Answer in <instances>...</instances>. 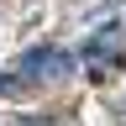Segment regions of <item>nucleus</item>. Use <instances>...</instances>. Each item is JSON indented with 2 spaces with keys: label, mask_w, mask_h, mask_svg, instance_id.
Wrapping results in <instances>:
<instances>
[{
  "label": "nucleus",
  "mask_w": 126,
  "mask_h": 126,
  "mask_svg": "<svg viewBox=\"0 0 126 126\" xmlns=\"http://www.w3.org/2000/svg\"><path fill=\"white\" fill-rule=\"evenodd\" d=\"M21 89H26L21 74H0V94H21Z\"/></svg>",
  "instance_id": "nucleus-3"
},
{
  "label": "nucleus",
  "mask_w": 126,
  "mask_h": 126,
  "mask_svg": "<svg viewBox=\"0 0 126 126\" xmlns=\"http://www.w3.org/2000/svg\"><path fill=\"white\" fill-rule=\"evenodd\" d=\"M84 63H89V79H94V84H100V79H116L121 47L110 42V37H94V42H84Z\"/></svg>",
  "instance_id": "nucleus-2"
},
{
  "label": "nucleus",
  "mask_w": 126,
  "mask_h": 126,
  "mask_svg": "<svg viewBox=\"0 0 126 126\" xmlns=\"http://www.w3.org/2000/svg\"><path fill=\"white\" fill-rule=\"evenodd\" d=\"M26 126H63V121H53V116H32Z\"/></svg>",
  "instance_id": "nucleus-4"
},
{
  "label": "nucleus",
  "mask_w": 126,
  "mask_h": 126,
  "mask_svg": "<svg viewBox=\"0 0 126 126\" xmlns=\"http://www.w3.org/2000/svg\"><path fill=\"white\" fill-rule=\"evenodd\" d=\"M74 58L58 53V47H32V53H21V63H16V74L21 79H42V84H58V79H68Z\"/></svg>",
  "instance_id": "nucleus-1"
}]
</instances>
